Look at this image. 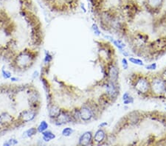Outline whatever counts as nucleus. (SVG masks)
<instances>
[{"label": "nucleus", "instance_id": "19", "mask_svg": "<svg viewBox=\"0 0 166 146\" xmlns=\"http://www.w3.org/2000/svg\"><path fill=\"white\" fill-rule=\"evenodd\" d=\"M129 61H130L131 63H132L133 64L138 65V66H144V63L143 62V61L140 60V59L131 57L129 58Z\"/></svg>", "mask_w": 166, "mask_h": 146}, {"label": "nucleus", "instance_id": "11", "mask_svg": "<svg viewBox=\"0 0 166 146\" xmlns=\"http://www.w3.org/2000/svg\"><path fill=\"white\" fill-rule=\"evenodd\" d=\"M61 111L62 110H61V109L59 108L58 105H53L52 106L49 108V118H53V119H55L61 113Z\"/></svg>", "mask_w": 166, "mask_h": 146}, {"label": "nucleus", "instance_id": "25", "mask_svg": "<svg viewBox=\"0 0 166 146\" xmlns=\"http://www.w3.org/2000/svg\"><path fill=\"white\" fill-rule=\"evenodd\" d=\"M52 60H53L52 55L49 54V53H47V54H46V55H45V63H46V64H48V63L50 62V61Z\"/></svg>", "mask_w": 166, "mask_h": 146}, {"label": "nucleus", "instance_id": "22", "mask_svg": "<svg viewBox=\"0 0 166 146\" xmlns=\"http://www.w3.org/2000/svg\"><path fill=\"white\" fill-rule=\"evenodd\" d=\"M92 30H93V31H94V33L95 34V35L96 36H100V30H99V28H98V26L96 24H92Z\"/></svg>", "mask_w": 166, "mask_h": 146}, {"label": "nucleus", "instance_id": "26", "mask_svg": "<svg viewBox=\"0 0 166 146\" xmlns=\"http://www.w3.org/2000/svg\"><path fill=\"white\" fill-rule=\"evenodd\" d=\"M122 65H123L124 70H127L129 68V64H128V61L126 60V58L122 59Z\"/></svg>", "mask_w": 166, "mask_h": 146}, {"label": "nucleus", "instance_id": "4", "mask_svg": "<svg viewBox=\"0 0 166 146\" xmlns=\"http://www.w3.org/2000/svg\"><path fill=\"white\" fill-rule=\"evenodd\" d=\"M104 87L106 89V95L109 96L111 101H112V100L115 101L117 96L119 95V89H118L117 83L112 81L109 79L106 84H105Z\"/></svg>", "mask_w": 166, "mask_h": 146}, {"label": "nucleus", "instance_id": "20", "mask_svg": "<svg viewBox=\"0 0 166 146\" xmlns=\"http://www.w3.org/2000/svg\"><path fill=\"white\" fill-rule=\"evenodd\" d=\"M72 133H73V129L70 127L64 128L62 131V135L64 137H70L72 135Z\"/></svg>", "mask_w": 166, "mask_h": 146}, {"label": "nucleus", "instance_id": "23", "mask_svg": "<svg viewBox=\"0 0 166 146\" xmlns=\"http://www.w3.org/2000/svg\"><path fill=\"white\" fill-rule=\"evenodd\" d=\"M2 76L4 77V78H5V79H8V78H11V73L9 71L5 70L3 69L2 70Z\"/></svg>", "mask_w": 166, "mask_h": 146}, {"label": "nucleus", "instance_id": "32", "mask_svg": "<svg viewBox=\"0 0 166 146\" xmlns=\"http://www.w3.org/2000/svg\"><path fill=\"white\" fill-rule=\"evenodd\" d=\"M81 7H82V9L83 10V11H84V12H86V11H86V8L84 7V5H81Z\"/></svg>", "mask_w": 166, "mask_h": 146}, {"label": "nucleus", "instance_id": "17", "mask_svg": "<svg viewBox=\"0 0 166 146\" xmlns=\"http://www.w3.org/2000/svg\"><path fill=\"white\" fill-rule=\"evenodd\" d=\"M37 129L36 128H31L30 129L27 130L26 131H24L23 133V137H31L35 135V134L37 133Z\"/></svg>", "mask_w": 166, "mask_h": 146}, {"label": "nucleus", "instance_id": "28", "mask_svg": "<svg viewBox=\"0 0 166 146\" xmlns=\"http://www.w3.org/2000/svg\"><path fill=\"white\" fill-rule=\"evenodd\" d=\"M108 125V123L106 122H102V123H100V125H99V127H100V128H104L105 126H106Z\"/></svg>", "mask_w": 166, "mask_h": 146}, {"label": "nucleus", "instance_id": "8", "mask_svg": "<svg viewBox=\"0 0 166 146\" xmlns=\"http://www.w3.org/2000/svg\"><path fill=\"white\" fill-rule=\"evenodd\" d=\"M93 143V135L92 131H87L81 136L79 139V145H89Z\"/></svg>", "mask_w": 166, "mask_h": 146}, {"label": "nucleus", "instance_id": "21", "mask_svg": "<svg viewBox=\"0 0 166 146\" xmlns=\"http://www.w3.org/2000/svg\"><path fill=\"white\" fill-rule=\"evenodd\" d=\"M19 142L17 141L16 139H10L7 140V142H5L4 145H15L16 144H18Z\"/></svg>", "mask_w": 166, "mask_h": 146}, {"label": "nucleus", "instance_id": "14", "mask_svg": "<svg viewBox=\"0 0 166 146\" xmlns=\"http://www.w3.org/2000/svg\"><path fill=\"white\" fill-rule=\"evenodd\" d=\"M41 134H42L43 135L42 139L45 142H49L50 140H52L55 138V135L53 133V132H51L50 131L46 130L45 131H43Z\"/></svg>", "mask_w": 166, "mask_h": 146}, {"label": "nucleus", "instance_id": "31", "mask_svg": "<svg viewBox=\"0 0 166 146\" xmlns=\"http://www.w3.org/2000/svg\"><path fill=\"white\" fill-rule=\"evenodd\" d=\"M19 79L17 78H13V77H12V78H11V80H12V81H17Z\"/></svg>", "mask_w": 166, "mask_h": 146}, {"label": "nucleus", "instance_id": "5", "mask_svg": "<svg viewBox=\"0 0 166 146\" xmlns=\"http://www.w3.org/2000/svg\"><path fill=\"white\" fill-rule=\"evenodd\" d=\"M80 118L81 120L85 121H89L92 120V118L94 117V112H93L92 109L89 105H83L80 109Z\"/></svg>", "mask_w": 166, "mask_h": 146}, {"label": "nucleus", "instance_id": "18", "mask_svg": "<svg viewBox=\"0 0 166 146\" xmlns=\"http://www.w3.org/2000/svg\"><path fill=\"white\" fill-rule=\"evenodd\" d=\"M47 128H48V123H47L46 121L44 120L39 124V127L37 128V131L40 132V133H42L43 131H45L47 130Z\"/></svg>", "mask_w": 166, "mask_h": 146}, {"label": "nucleus", "instance_id": "33", "mask_svg": "<svg viewBox=\"0 0 166 146\" xmlns=\"http://www.w3.org/2000/svg\"><path fill=\"white\" fill-rule=\"evenodd\" d=\"M46 1H47V2H53V1H55V0H46Z\"/></svg>", "mask_w": 166, "mask_h": 146}, {"label": "nucleus", "instance_id": "12", "mask_svg": "<svg viewBox=\"0 0 166 146\" xmlns=\"http://www.w3.org/2000/svg\"><path fill=\"white\" fill-rule=\"evenodd\" d=\"M163 0H147V5L152 10H156L163 5Z\"/></svg>", "mask_w": 166, "mask_h": 146}, {"label": "nucleus", "instance_id": "24", "mask_svg": "<svg viewBox=\"0 0 166 146\" xmlns=\"http://www.w3.org/2000/svg\"><path fill=\"white\" fill-rule=\"evenodd\" d=\"M146 69L148 70H155L156 69V63H152V64L146 65Z\"/></svg>", "mask_w": 166, "mask_h": 146}, {"label": "nucleus", "instance_id": "1", "mask_svg": "<svg viewBox=\"0 0 166 146\" xmlns=\"http://www.w3.org/2000/svg\"><path fill=\"white\" fill-rule=\"evenodd\" d=\"M151 92L154 95H164L166 90V82L161 77H155L150 81Z\"/></svg>", "mask_w": 166, "mask_h": 146}, {"label": "nucleus", "instance_id": "13", "mask_svg": "<svg viewBox=\"0 0 166 146\" xmlns=\"http://www.w3.org/2000/svg\"><path fill=\"white\" fill-rule=\"evenodd\" d=\"M140 120V115L139 114V113L136 112V111H133V112H131V114H129V120H128V122H129L132 125H135L138 123Z\"/></svg>", "mask_w": 166, "mask_h": 146}, {"label": "nucleus", "instance_id": "16", "mask_svg": "<svg viewBox=\"0 0 166 146\" xmlns=\"http://www.w3.org/2000/svg\"><path fill=\"white\" fill-rule=\"evenodd\" d=\"M12 117L11 115H9L7 113H3V114H1L0 116V122L2 124L6 123V122H10L11 120H12Z\"/></svg>", "mask_w": 166, "mask_h": 146}, {"label": "nucleus", "instance_id": "7", "mask_svg": "<svg viewBox=\"0 0 166 146\" xmlns=\"http://www.w3.org/2000/svg\"><path fill=\"white\" fill-rule=\"evenodd\" d=\"M108 76L110 80L115 83L117 82L119 78V68L113 63L110 64L108 67Z\"/></svg>", "mask_w": 166, "mask_h": 146}, {"label": "nucleus", "instance_id": "10", "mask_svg": "<svg viewBox=\"0 0 166 146\" xmlns=\"http://www.w3.org/2000/svg\"><path fill=\"white\" fill-rule=\"evenodd\" d=\"M106 138V134L104 130H103L102 128L98 130L95 133L94 137H93V141L95 142L97 144H103L104 143L105 140Z\"/></svg>", "mask_w": 166, "mask_h": 146}, {"label": "nucleus", "instance_id": "29", "mask_svg": "<svg viewBox=\"0 0 166 146\" xmlns=\"http://www.w3.org/2000/svg\"><path fill=\"white\" fill-rule=\"evenodd\" d=\"M122 53L124 55V56H129V53H127L126 51H123V50H121Z\"/></svg>", "mask_w": 166, "mask_h": 146}, {"label": "nucleus", "instance_id": "2", "mask_svg": "<svg viewBox=\"0 0 166 146\" xmlns=\"http://www.w3.org/2000/svg\"><path fill=\"white\" fill-rule=\"evenodd\" d=\"M135 89L142 95H147L151 92V84L146 77L140 76L134 84Z\"/></svg>", "mask_w": 166, "mask_h": 146}, {"label": "nucleus", "instance_id": "30", "mask_svg": "<svg viewBox=\"0 0 166 146\" xmlns=\"http://www.w3.org/2000/svg\"><path fill=\"white\" fill-rule=\"evenodd\" d=\"M38 75H39V72H38L37 71H36V72H35L33 73V78H37Z\"/></svg>", "mask_w": 166, "mask_h": 146}, {"label": "nucleus", "instance_id": "9", "mask_svg": "<svg viewBox=\"0 0 166 146\" xmlns=\"http://www.w3.org/2000/svg\"><path fill=\"white\" fill-rule=\"evenodd\" d=\"M36 113L34 110H27L22 111L20 114V119L22 122H27L33 120L36 118Z\"/></svg>", "mask_w": 166, "mask_h": 146}, {"label": "nucleus", "instance_id": "27", "mask_svg": "<svg viewBox=\"0 0 166 146\" xmlns=\"http://www.w3.org/2000/svg\"><path fill=\"white\" fill-rule=\"evenodd\" d=\"M161 78H163V79L165 80V81L166 82V70H165L163 71V72L162 73V75H161Z\"/></svg>", "mask_w": 166, "mask_h": 146}, {"label": "nucleus", "instance_id": "15", "mask_svg": "<svg viewBox=\"0 0 166 146\" xmlns=\"http://www.w3.org/2000/svg\"><path fill=\"white\" fill-rule=\"evenodd\" d=\"M123 101L124 105H129L134 103V98L129 95V92L124 93V95L123 96Z\"/></svg>", "mask_w": 166, "mask_h": 146}, {"label": "nucleus", "instance_id": "3", "mask_svg": "<svg viewBox=\"0 0 166 146\" xmlns=\"http://www.w3.org/2000/svg\"><path fill=\"white\" fill-rule=\"evenodd\" d=\"M33 59V55L31 54V53L24 51L17 56L16 59V63L17 66L21 67V68H24V67L29 66L32 63Z\"/></svg>", "mask_w": 166, "mask_h": 146}, {"label": "nucleus", "instance_id": "6", "mask_svg": "<svg viewBox=\"0 0 166 146\" xmlns=\"http://www.w3.org/2000/svg\"><path fill=\"white\" fill-rule=\"evenodd\" d=\"M55 120V124L58 126H62L67 122H70L72 120L71 113H69L66 111H61V113L57 117Z\"/></svg>", "mask_w": 166, "mask_h": 146}]
</instances>
